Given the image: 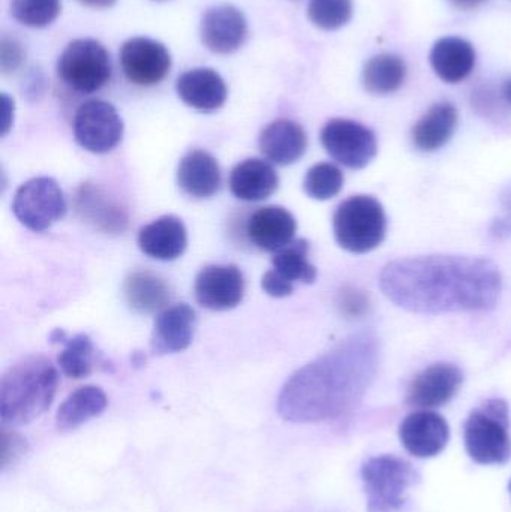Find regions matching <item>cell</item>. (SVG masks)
I'll list each match as a JSON object with an SVG mask.
<instances>
[{"label": "cell", "mask_w": 511, "mask_h": 512, "mask_svg": "<svg viewBox=\"0 0 511 512\" xmlns=\"http://www.w3.org/2000/svg\"><path fill=\"white\" fill-rule=\"evenodd\" d=\"M177 183L186 195L192 198H210L221 186V170L210 153L203 150L189 152L180 161Z\"/></svg>", "instance_id": "obj_21"}, {"label": "cell", "mask_w": 511, "mask_h": 512, "mask_svg": "<svg viewBox=\"0 0 511 512\" xmlns=\"http://www.w3.org/2000/svg\"><path fill=\"white\" fill-rule=\"evenodd\" d=\"M78 200H80V206L78 207L83 213L98 209V213L93 216L92 221L98 224L99 227H104L108 231H122V225L126 222L123 210L107 200L101 191L93 188V186H86V188L81 189Z\"/></svg>", "instance_id": "obj_30"}, {"label": "cell", "mask_w": 511, "mask_h": 512, "mask_svg": "<svg viewBox=\"0 0 511 512\" xmlns=\"http://www.w3.org/2000/svg\"><path fill=\"white\" fill-rule=\"evenodd\" d=\"M464 373L455 364L437 363L426 367L408 387L407 403L413 408H441L458 393Z\"/></svg>", "instance_id": "obj_13"}, {"label": "cell", "mask_w": 511, "mask_h": 512, "mask_svg": "<svg viewBox=\"0 0 511 512\" xmlns=\"http://www.w3.org/2000/svg\"><path fill=\"white\" fill-rule=\"evenodd\" d=\"M342 307H344L345 312L350 313V315H360V313L365 312L366 307H368V300H366L365 295L360 294V292L350 291V294L344 295Z\"/></svg>", "instance_id": "obj_37"}, {"label": "cell", "mask_w": 511, "mask_h": 512, "mask_svg": "<svg viewBox=\"0 0 511 512\" xmlns=\"http://www.w3.org/2000/svg\"><path fill=\"white\" fill-rule=\"evenodd\" d=\"M309 20L324 30L345 26L353 17L351 0H309Z\"/></svg>", "instance_id": "obj_33"}, {"label": "cell", "mask_w": 511, "mask_h": 512, "mask_svg": "<svg viewBox=\"0 0 511 512\" xmlns=\"http://www.w3.org/2000/svg\"><path fill=\"white\" fill-rule=\"evenodd\" d=\"M455 2H458L459 5L473 6L477 5L479 2H482V0H455Z\"/></svg>", "instance_id": "obj_40"}, {"label": "cell", "mask_w": 511, "mask_h": 512, "mask_svg": "<svg viewBox=\"0 0 511 512\" xmlns=\"http://www.w3.org/2000/svg\"><path fill=\"white\" fill-rule=\"evenodd\" d=\"M380 346L359 333L297 370L282 388L278 412L291 423H321L353 411L374 382Z\"/></svg>", "instance_id": "obj_2"}, {"label": "cell", "mask_w": 511, "mask_h": 512, "mask_svg": "<svg viewBox=\"0 0 511 512\" xmlns=\"http://www.w3.org/2000/svg\"><path fill=\"white\" fill-rule=\"evenodd\" d=\"M407 77V66L395 54H378L363 69V84L372 95H390L401 89Z\"/></svg>", "instance_id": "obj_27"}, {"label": "cell", "mask_w": 511, "mask_h": 512, "mask_svg": "<svg viewBox=\"0 0 511 512\" xmlns=\"http://www.w3.org/2000/svg\"><path fill=\"white\" fill-rule=\"evenodd\" d=\"M279 177L275 168L261 159H248L234 168L230 176V189L237 200L258 203L275 194Z\"/></svg>", "instance_id": "obj_23"}, {"label": "cell", "mask_w": 511, "mask_h": 512, "mask_svg": "<svg viewBox=\"0 0 511 512\" xmlns=\"http://www.w3.org/2000/svg\"><path fill=\"white\" fill-rule=\"evenodd\" d=\"M81 2L86 3L87 6H92V8H108V6L114 5L116 0H81Z\"/></svg>", "instance_id": "obj_38"}, {"label": "cell", "mask_w": 511, "mask_h": 512, "mask_svg": "<svg viewBox=\"0 0 511 512\" xmlns=\"http://www.w3.org/2000/svg\"><path fill=\"white\" fill-rule=\"evenodd\" d=\"M57 75L75 92H98L111 78L110 54L95 39H75L59 57Z\"/></svg>", "instance_id": "obj_7"}, {"label": "cell", "mask_w": 511, "mask_h": 512, "mask_svg": "<svg viewBox=\"0 0 511 512\" xmlns=\"http://www.w3.org/2000/svg\"><path fill=\"white\" fill-rule=\"evenodd\" d=\"M296 231L297 222L294 216L279 206L257 210L246 225L249 242L264 252L281 251L293 242Z\"/></svg>", "instance_id": "obj_16"}, {"label": "cell", "mask_w": 511, "mask_h": 512, "mask_svg": "<svg viewBox=\"0 0 511 512\" xmlns=\"http://www.w3.org/2000/svg\"><path fill=\"white\" fill-rule=\"evenodd\" d=\"M344 174L336 165L321 162L314 165L305 177V192L318 201L330 200L341 192Z\"/></svg>", "instance_id": "obj_31"}, {"label": "cell", "mask_w": 511, "mask_h": 512, "mask_svg": "<svg viewBox=\"0 0 511 512\" xmlns=\"http://www.w3.org/2000/svg\"><path fill=\"white\" fill-rule=\"evenodd\" d=\"M458 126V110L450 102L432 105L413 128V143L420 152H435L452 140Z\"/></svg>", "instance_id": "obj_24"}, {"label": "cell", "mask_w": 511, "mask_h": 512, "mask_svg": "<svg viewBox=\"0 0 511 512\" xmlns=\"http://www.w3.org/2000/svg\"><path fill=\"white\" fill-rule=\"evenodd\" d=\"M120 66L131 83L155 86L170 72V51L155 39L137 36L126 41L120 48Z\"/></svg>", "instance_id": "obj_11"}, {"label": "cell", "mask_w": 511, "mask_h": 512, "mask_svg": "<svg viewBox=\"0 0 511 512\" xmlns=\"http://www.w3.org/2000/svg\"><path fill=\"white\" fill-rule=\"evenodd\" d=\"M369 512H404L408 492L422 481L420 472L393 454L371 457L362 466Z\"/></svg>", "instance_id": "obj_4"}, {"label": "cell", "mask_w": 511, "mask_h": 512, "mask_svg": "<svg viewBox=\"0 0 511 512\" xmlns=\"http://www.w3.org/2000/svg\"><path fill=\"white\" fill-rule=\"evenodd\" d=\"M504 98L511 105V80L507 81L506 86H504Z\"/></svg>", "instance_id": "obj_39"}, {"label": "cell", "mask_w": 511, "mask_h": 512, "mask_svg": "<svg viewBox=\"0 0 511 512\" xmlns=\"http://www.w3.org/2000/svg\"><path fill=\"white\" fill-rule=\"evenodd\" d=\"M431 65L435 74L446 81L456 84L470 77L476 66V51L473 45L458 36H447L435 42L431 51Z\"/></svg>", "instance_id": "obj_22"}, {"label": "cell", "mask_w": 511, "mask_h": 512, "mask_svg": "<svg viewBox=\"0 0 511 512\" xmlns=\"http://www.w3.org/2000/svg\"><path fill=\"white\" fill-rule=\"evenodd\" d=\"M107 405V396L101 388L92 385L78 388L60 405L56 415L57 429L62 432L77 429L101 415Z\"/></svg>", "instance_id": "obj_25"}, {"label": "cell", "mask_w": 511, "mask_h": 512, "mask_svg": "<svg viewBox=\"0 0 511 512\" xmlns=\"http://www.w3.org/2000/svg\"><path fill=\"white\" fill-rule=\"evenodd\" d=\"M54 333L59 336L57 342L65 345L59 355V366L68 378H86L92 372L93 343L86 334L66 339L63 331L57 330Z\"/></svg>", "instance_id": "obj_29"}, {"label": "cell", "mask_w": 511, "mask_h": 512, "mask_svg": "<svg viewBox=\"0 0 511 512\" xmlns=\"http://www.w3.org/2000/svg\"><path fill=\"white\" fill-rule=\"evenodd\" d=\"M261 286H263L266 294L275 298L287 297V295L293 294L294 291V286L281 279L273 270H269L264 274Z\"/></svg>", "instance_id": "obj_35"}, {"label": "cell", "mask_w": 511, "mask_h": 512, "mask_svg": "<svg viewBox=\"0 0 511 512\" xmlns=\"http://www.w3.org/2000/svg\"><path fill=\"white\" fill-rule=\"evenodd\" d=\"M74 135L84 150L102 155L111 152L122 141L123 122L113 105L93 99L78 108Z\"/></svg>", "instance_id": "obj_10"}, {"label": "cell", "mask_w": 511, "mask_h": 512, "mask_svg": "<svg viewBox=\"0 0 511 512\" xmlns=\"http://www.w3.org/2000/svg\"><path fill=\"white\" fill-rule=\"evenodd\" d=\"M141 252L159 261H173L186 251L188 233L176 216H162L141 228L138 234Z\"/></svg>", "instance_id": "obj_19"}, {"label": "cell", "mask_w": 511, "mask_h": 512, "mask_svg": "<svg viewBox=\"0 0 511 512\" xmlns=\"http://www.w3.org/2000/svg\"><path fill=\"white\" fill-rule=\"evenodd\" d=\"M197 316L188 304H176L159 313L153 328L152 352L156 355L185 351L194 339Z\"/></svg>", "instance_id": "obj_17"}, {"label": "cell", "mask_w": 511, "mask_h": 512, "mask_svg": "<svg viewBox=\"0 0 511 512\" xmlns=\"http://www.w3.org/2000/svg\"><path fill=\"white\" fill-rule=\"evenodd\" d=\"M23 60V50L15 41L2 39V69L3 72L15 71Z\"/></svg>", "instance_id": "obj_36"}, {"label": "cell", "mask_w": 511, "mask_h": 512, "mask_svg": "<svg viewBox=\"0 0 511 512\" xmlns=\"http://www.w3.org/2000/svg\"><path fill=\"white\" fill-rule=\"evenodd\" d=\"M509 490H510V493H511V481H510V484H509Z\"/></svg>", "instance_id": "obj_41"}, {"label": "cell", "mask_w": 511, "mask_h": 512, "mask_svg": "<svg viewBox=\"0 0 511 512\" xmlns=\"http://www.w3.org/2000/svg\"><path fill=\"white\" fill-rule=\"evenodd\" d=\"M245 295V279L236 265H209L198 273L195 297L209 310L234 309Z\"/></svg>", "instance_id": "obj_12"}, {"label": "cell", "mask_w": 511, "mask_h": 512, "mask_svg": "<svg viewBox=\"0 0 511 512\" xmlns=\"http://www.w3.org/2000/svg\"><path fill=\"white\" fill-rule=\"evenodd\" d=\"M465 450L479 465H504L511 459L509 406L489 399L474 409L464 426Z\"/></svg>", "instance_id": "obj_5"}, {"label": "cell", "mask_w": 511, "mask_h": 512, "mask_svg": "<svg viewBox=\"0 0 511 512\" xmlns=\"http://www.w3.org/2000/svg\"><path fill=\"white\" fill-rule=\"evenodd\" d=\"M321 143L335 161L351 170H362L377 156V137L362 123L333 119L321 131Z\"/></svg>", "instance_id": "obj_9"}, {"label": "cell", "mask_w": 511, "mask_h": 512, "mask_svg": "<svg viewBox=\"0 0 511 512\" xmlns=\"http://www.w3.org/2000/svg\"><path fill=\"white\" fill-rule=\"evenodd\" d=\"M59 373L42 357H27L14 364L0 382V418L18 427L41 417L56 396Z\"/></svg>", "instance_id": "obj_3"}, {"label": "cell", "mask_w": 511, "mask_h": 512, "mask_svg": "<svg viewBox=\"0 0 511 512\" xmlns=\"http://www.w3.org/2000/svg\"><path fill=\"white\" fill-rule=\"evenodd\" d=\"M380 286L396 306L423 315H438L494 309L503 280L491 259L426 255L387 264L381 271Z\"/></svg>", "instance_id": "obj_1"}, {"label": "cell", "mask_w": 511, "mask_h": 512, "mask_svg": "<svg viewBox=\"0 0 511 512\" xmlns=\"http://www.w3.org/2000/svg\"><path fill=\"white\" fill-rule=\"evenodd\" d=\"M176 90L186 105L204 113L219 110L228 96L225 81L210 68H195L180 75Z\"/></svg>", "instance_id": "obj_18"}, {"label": "cell", "mask_w": 511, "mask_h": 512, "mask_svg": "<svg viewBox=\"0 0 511 512\" xmlns=\"http://www.w3.org/2000/svg\"><path fill=\"white\" fill-rule=\"evenodd\" d=\"M248 33L245 15L231 5L209 9L201 23V39L213 53L228 54L242 47Z\"/></svg>", "instance_id": "obj_15"}, {"label": "cell", "mask_w": 511, "mask_h": 512, "mask_svg": "<svg viewBox=\"0 0 511 512\" xmlns=\"http://www.w3.org/2000/svg\"><path fill=\"white\" fill-rule=\"evenodd\" d=\"M12 212L24 227L42 233L65 216V195L56 180L36 177L15 192Z\"/></svg>", "instance_id": "obj_8"}, {"label": "cell", "mask_w": 511, "mask_h": 512, "mask_svg": "<svg viewBox=\"0 0 511 512\" xmlns=\"http://www.w3.org/2000/svg\"><path fill=\"white\" fill-rule=\"evenodd\" d=\"M60 0H11V14L27 27H45L60 14Z\"/></svg>", "instance_id": "obj_32"}, {"label": "cell", "mask_w": 511, "mask_h": 512, "mask_svg": "<svg viewBox=\"0 0 511 512\" xmlns=\"http://www.w3.org/2000/svg\"><path fill=\"white\" fill-rule=\"evenodd\" d=\"M123 292L129 306L141 313L156 312L170 300L167 283L149 271L129 274L123 283Z\"/></svg>", "instance_id": "obj_26"}, {"label": "cell", "mask_w": 511, "mask_h": 512, "mask_svg": "<svg viewBox=\"0 0 511 512\" xmlns=\"http://www.w3.org/2000/svg\"><path fill=\"white\" fill-rule=\"evenodd\" d=\"M272 262L273 271L290 285L314 283L317 279V268L309 261V243L306 240H296L275 252Z\"/></svg>", "instance_id": "obj_28"}, {"label": "cell", "mask_w": 511, "mask_h": 512, "mask_svg": "<svg viewBox=\"0 0 511 512\" xmlns=\"http://www.w3.org/2000/svg\"><path fill=\"white\" fill-rule=\"evenodd\" d=\"M308 149V135L302 126L291 120H276L260 135V150L276 165H291L299 161Z\"/></svg>", "instance_id": "obj_20"}, {"label": "cell", "mask_w": 511, "mask_h": 512, "mask_svg": "<svg viewBox=\"0 0 511 512\" xmlns=\"http://www.w3.org/2000/svg\"><path fill=\"white\" fill-rule=\"evenodd\" d=\"M26 441L17 433L3 432L2 436V469L17 463L26 453Z\"/></svg>", "instance_id": "obj_34"}, {"label": "cell", "mask_w": 511, "mask_h": 512, "mask_svg": "<svg viewBox=\"0 0 511 512\" xmlns=\"http://www.w3.org/2000/svg\"><path fill=\"white\" fill-rule=\"evenodd\" d=\"M399 438L411 456L417 459H431L443 453L450 439L447 421L437 412H413L399 427Z\"/></svg>", "instance_id": "obj_14"}, {"label": "cell", "mask_w": 511, "mask_h": 512, "mask_svg": "<svg viewBox=\"0 0 511 512\" xmlns=\"http://www.w3.org/2000/svg\"><path fill=\"white\" fill-rule=\"evenodd\" d=\"M387 219L380 201L356 195L339 204L333 216L336 242L351 254L374 251L386 237Z\"/></svg>", "instance_id": "obj_6"}]
</instances>
